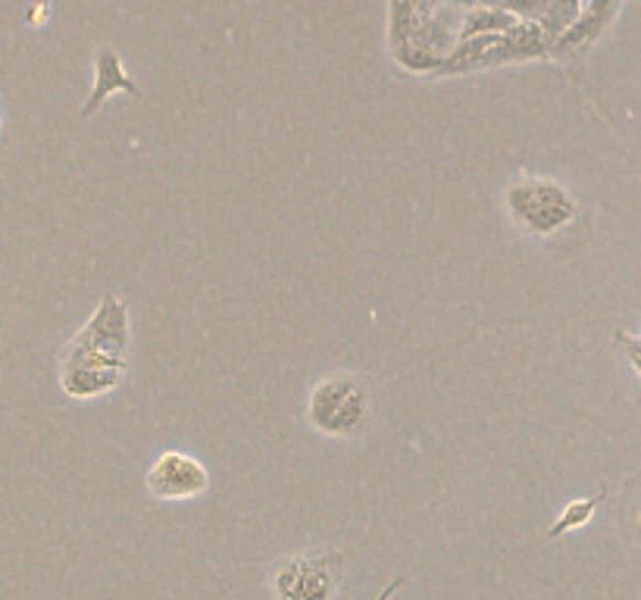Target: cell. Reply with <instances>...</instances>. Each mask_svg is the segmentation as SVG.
Returning a JSON list of instances; mask_svg holds the SVG:
<instances>
[{
	"label": "cell",
	"instance_id": "cell-1",
	"mask_svg": "<svg viewBox=\"0 0 641 600\" xmlns=\"http://www.w3.org/2000/svg\"><path fill=\"white\" fill-rule=\"evenodd\" d=\"M129 307L117 294H107L59 353L57 379L63 394L73 401H95L117 391L129 367Z\"/></svg>",
	"mask_w": 641,
	"mask_h": 600
},
{
	"label": "cell",
	"instance_id": "cell-2",
	"mask_svg": "<svg viewBox=\"0 0 641 600\" xmlns=\"http://www.w3.org/2000/svg\"><path fill=\"white\" fill-rule=\"evenodd\" d=\"M372 388L360 372H329L307 394L304 419L316 435L357 438L372 423Z\"/></svg>",
	"mask_w": 641,
	"mask_h": 600
},
{
	"label": "cell",
	"instance_id": "cell-3",
	"mask_svg": "<svg viewBox=\"0 0 641 600\" xmlns=\"http://www.w3.org/2000/svg\"><path fill=\"white\" fill-rule=\"evenodd\" d=\"M504 210L517 229L539 238L564 232L579 214V200L566 185L542 175L513 178L504 192Z\"/></svg>",
	"mask_w": 641,
	"mask_h": 600
},
{
	"label": "cell",
	"instance_id": "cell-4",
	"mask_svg": "<svg viewBox=\"0 0 641 600\" xmlns=\"http://www.w3.org/2000/svg\"><path fill=\"white\" fill-rule=\"evenodd\" d=\"M345 579V557L335 547H304L270 569L272 600H335Z\"/></svg>",
	"mask_w": 641,
	"mask_h": 600
},
{
	"label": "cell",
	"instance_id": "cell-5",
	"mask_svg": "<svg viewBox=\"0 0 641 600\" xmlns=\"http://www.w3.org/2000/svg\"><path fill=\"white\" fill-rule=\"evenodd\" d=\"M210 472L197 457L185 450H163L148 466V491L163 504H185L207 494Z\"/></svg>",
	"mask_w": 641,
	"mask_h": 600
},
{
	"label": "cell",
	"instance_id": "cell-6",
	"mask_svg": "<svg viewBox=\"0 0 641 600\" xmlns=\"http://www.w3.org/2000/svg\"><path fill=\"white\" fill-rule=\"evenodd\" d=\"M110 95H129L132 100H144V91L138 88L135 78L126 73L117 47L100 44L98 51H95V81H91V95L85 100V107L78 110V117L82 119L95 117L100 107L107 103V97Z\"/></svg>",
	"mask_w": 641,
	"mask_h": 600
},
{
	"label": "cell",
	"instance_id": "cell-7",
	"mask_svg": "<svg viewBox=\"0 0 641 600\" xmlns=\"http://www.w3.org/2000/svg\"><path fill=\"white\" fill-rule=\"evenodd\" d=\"M604 498H607V488L601 484V491L598 494H591V498H583V501H569V504L561 510V516H557V523L551 525V532H547V538L551 542H557V538H564L566 532H576V528H585V525L591 523V516H595V510L601 504Z\"/></svg>",
	"mask_w": 641,
	"mask_h": 600
},
{
	"label": "cell",
	"instance_id": "cell-8",
	"mask_svg": "<svg viewBox=\"0 0 641 600\" xmlns=\"http://www.w3.org/2000/svg\"><path fill=\"white\" fill-rule=\"evenodd\" d=\"M576 17H579V3L576 0H551L542 25L544 35L557 39L561 32H569V25H576Z\"/></svg>",
	"mask_w": 641,
	"mask_h": 600
},
{
	"label": "cell",
	"instance_id": "cell-9",
	"mask_svg": "<svg viewBox=\"0 0 641 600\" xmlns=\"http://www.w3.org/2000/svg\"><path fill=\"white\" fill-rule=\"evenodd\" d=\"M617 341H620L622 348V357H626V363L632 367V372L641 379V338H635V335H617Z\"/></svg>",
	"mask_w": 641,
	"mask_h": 600
},
{
	"label": "cell",
	"instance_id": "cell-10",
	"mask_svg": "<svg viewBox=\"0 0 641 600\" xmlns=\"http://www.w3.org/2000/svg\"><path fill=\"white\" fill-rule=\"evenodd\" d=\"M404 585H408V576H398V579L389 581V585L382 588V594H379L376 600H391L394 594H398V591H401V588H404Z\"/></svg>",
	"mask_w": 641,
	"mask_h": 600
},
{
	"label": "cell",
	"instance_id": "cell-11",
	"mask_svg": "<svg viewBox=\"0 0 641 600\" xmlns=\"http://www.w3.org/2000/svg\"><path fill=\"white\" fill-rule=\"evenodd\" d=\"M47 13H51V10H47V7H44V3H39V7H35V10H32V13H29V20L35 22V25H41V20H44V17H47Z\"/></svg>",
	"mask_w": 641,
	"mask_h": 600
},
{
	"label": "cell",
	"instance_id": "cell-12",
	"mask_svg": "<svg viewBox=\"0 0 641 600\" xmlns=\"http://www.w3.org/2000/svg\"><path fill=\"white\" fill-rule=\"evenodd\" d=\"M635 544H641V538H639V542H635Z\"/></svg>",
	"mask_w": 641,
	"mask_h": 600
}]
</instances>
